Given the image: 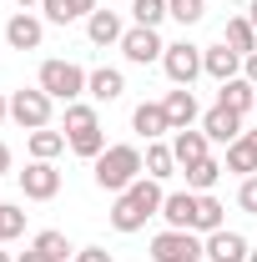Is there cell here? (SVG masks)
I'll use <instances>...</instances> for the list:
<instances>
[{
  "label": "cell",
  "instance_id": "cell-1",
  "mask_svg": "<svg viewBox=\"0 0 257 262\" xmlns=\"http://www.w3.org/2000/svg\"><path fill=\"white\" fill-rule=\"evenodd\" d=\"M136 177H146V166H141V151L131 146V141H121V146H106L96 157V187L111 196H121L136 182Z\"/></svg>",
  "mask_w": 257,
  "mask_h": 262
},
{
  "label": "cell",
  "instance_id": "cell-2",
  "mask_svg": "<svg viewBox=\"0 0 257 262\" xmlns=\"http://www.w3.org/2000/svg\"><path fill=\"white\" fill-rule=\"evenodd\" d=\"M35 86H40L51 101H66V106H71V101H81V91H86V71H81L76 61H46Z\"/></svg>",
  "mask_w": 257,
  "mask_h": 262
},
{
  "label": "cell",
  "instance_id": "cell-3",
  "mask_svg": "<svg viewBox=\"0 0 257 262\" xmlns=\"http://www.w3.org/2000/svg\"><path fill=\"white\" fill-rule=\"evenodd\" d=\"M197 257H207V242H202L197 232L166 227V232L152 237V262H197Z\"/></svg>",
  "mask_w": 257,
  "mask_h": 262
},
{
  "label": "cell",
  "instance_id": "cell-4",
  "mask_svg": "<svg viewBox=\"0 0 257 262\" xmlns=\"http://www.w3.org/2000/svg\"><path fill=\"white\" fill-rule=\"evenodd\" d=\"M51 106H56V101L46 96L40 86H31V91H10V121L26 126V131H40V126H51Z\"/></svg>",
  "mask_w": 257,
  "mask_h": 262
},
{
  "label": "cell",
  "instance_id": "cell-5",
  "mask_svg": "<svg viewBox=\"0 0 257 262\" xmlns=\"http://www.w3.org/2000/svg\"><path fill=\"white\" fill-rule=\"evenodd\" d=\"M161 71H166L177 86H192L197 76H202V46H192V40H177V46H166Z\"/></svg>",
  "mask_w": 257,
  "mask_h": 262
},
{
  "label": "cell",
  "instance_id": "cell-6",
  "mask_svg": "<svg viewBox=\"0 0 257 262\" xmlns=\"http://www.w3.org/2000/svg\"><path fill=\"white\" fill-rule=\"evenodd\" d=\"M121 56H126L131 66H152L166 56V46H161V35L152 31V26H131L126 35H121Z\"/></svg>",
  "mask_w": 257,
  "mask_h": 262
},
{
  "label": "cell",
  "instance_id": "cell-7",
  "mask_svg": "<svg viewBox=\"0 0 257 262\" xmlns=\"http://www.w3.org/2000/svg\"><path fill=\"white\" fill-rule=\"evenodd\" d=\"M40 40H46L40 15H31V10H15V15L5 20V46H10V51H40Z\"/></svg>",
  "mask_w": 257,
  "mask_h": 262
},
{
  "label": "cell",
  "instance_id": "cell-8",
  "mask_svg": "<svg viewBox=\"0 0 257 262\" xmlns=\"http://www.w3.org/2000/svg\"><path fill=\"white\" fill-rule=\"evenodd\" d=\"M20 192L31 196V202H51V196L61 192V171L51 162H31L26 171H20Z\"/></svg>",
  "mask_w": 257,
  "mask_h": 262
},
{
  "label": "cell",
  "instance_id": "cell-9",
  "mask_svg": "<svg viewBox=\"0 0 257 262\" xmlns=\"http://www.w3.org/2000/svg\"><path fill=\"white\" fill-rule=\"evenodd\" d=\"M131 131H136V136H146V141H161V136L172 131L166 106H161V101H141V106L131 111Z\"/></svg>",
  "mask_w": 257,
  "mask_h": 262
},
{
  "label": "cell",
  "instance_id": "cell-10",
  "mask_svg": "<svg viewBox=\"0 0 257 262\" xmlns=\"http://www.w3.org/2000/svg\"><path fill=\"white\" fill-rule=\"evenodd\" d=\"M247 252H252V242L242 237V232H207V257L212 262H247Z\"/></svg>",
  "mask_w": 257,
  "mask_h": 262
},
{
  "label": "cell",
  "instance_id": "cell-11",
  "mask_svg": "<svg viewBox=\"0 0 257 262\" xmlns=\"http://www.w3.org/2000/svg\"><path fill=\"white\" fill-rule=\"evenodd\" d=\"M202 131H207V141L232 146V141L242 136V116H237V111H227V106H212V111L202 116Z\"/></svg>",
  "mask_w": 257,
  "mask_h": 262
},
{
  "label": "cell",
  "instance_id": "cell-12",
  "mask_svg": "<svg viewBox=\"0 0 257 262\" xmlns=\"http://www.w3.org/2000/svg\"><path fill=\"white\" fill-rule=\"evenodd\" d=\"M202 71H207V76L222 86V81H232V76L242 71V56H237L227 40H222V46H207V51H202Z\"/></svg>",
  "mask_w": 257,
  "mask_h": 262
},
{
  "label": "cell",
  "instance_id": "cell-13",
  "mask_svg": "<svg viewBox=\"0 0 257 262\" xmlns=\"http://www.w3.org/2000/svg\"><path fill=\"white\" fill-rule=\"evenodd\" d=\"M217 106L247 116V111H257V86L247 81V76H232V81H222V91H217Z\"/></svg>",
  "mask_w": 257,
  "mask_h": 262
},
{
  "label": "cell",
  "instance_id": "cell-14",
  "mask_svg": "<svg viewBox=\"0 0 257 262\" xmlns=\"http://www.w3.org/2000/svg\"><path fill=\"white\" fill-rule=\"evenodd\" d=\"M86 35H91V46H121L126 26H121L116 10H91V15H86Z\"/></svg>",
  "mask_w": 257,
  "mask_h": 262
},
{
  "label": "cell",
  "instance_id": "cell-15",
  "mask_svg": "<svg viewBox=\"0 0 257 262\" xmlns=\"http://www.w3.org/2000/svg\"><path fill=\"white\" fill-rule=\"evenodd\" d=\"M86 91H91L96 101H121L126 96V76H121L116 66H96V71L86 76Z\"/></svg>",
  "mask_w": 257,
  "mask_h": 262
},
{
  "label": "cell",
  "instance_id": "cell-16",
  "mask_svg": "<svg viewBox=\"0 0 257 262\" xmlns=\"http://www.w3.org/2000/svg\"><path fill=\"white\" fill-rule=\"evenodd\" d=\"M161 217H166V227L192 232V217H197V192H166V202H161Z\"/></svg>",
  "mask_w": 257,
  "mask_h": 262
},
{
  "label": "cell",
  "instance_id": "cell-17",
  "mask_svg": "<svg viewBox=\"0 0 257 262\" xmlns=\"http://www.w3.org/2000/svg\"><path fill=\"white\" fill-rule=\"evenodd\" d=\"M207 146H212V141H207V131H172V157H177V166H192V162H202V157H207Z\"/></svg>",
  "mask_w": 257,
  "mask_h": 262
},
{
  "label": "cell",
  "instance_id": "cell-18",
  "mask_svg": "<svg viewBox=\"0 0 257 262\" xmlns=\"http://www.w3.org/2000/svg\"><path fill=\"white\" fill-rule=\"evenodd\" d=\"M166 116H172V131H187L197 121V96H192V86H177V91H166Z\"/></svg>",
  "mask_w": 257,
  "mask_h": 262
},
{
  "label": "cell",
  "instance_id": "cell-19",
  "mask_svg": "<svg viewBox=\"0 0 257 262\" xmlns=\"http://www.w3.org/2000/svg\"><path fill=\"white\" fill-rule=\"evenodd\" d=\"M146 217H152V212H146L131 192H121V196H116V207H111V227H116V232H141V227H146Z\"/></svg>",
  "mask_w": 257,
  "mask_h": 262
},
{
  "label": "cell",
  "instance_id": "cell-20",
  "mask_svg": "<svg viewBox=\"0 0 257 262\" xmlns=\"http://www.w3.org/2000/svg\"><path fill=\"white\" fill-rule=\"evenodd\" d=\"M40 10H46L51 26H71V20L91 15V10H101V5H96V0H40Z\"/></svg>",
  "mask_w": 257,
  "mask_h": 262
},
{
  "label": "cell",
  "instance_id": "cell-21",
  "mask_svg": "<svg viewBox=\"0 0 257 262\" xmlns=\"http://www.w3.org/2000/svg\"><path fill=\"white\" fill-rule=\"evenodd\" d=\"M31 162H56L66 151V131H51V126H40V131H31Z\"/></svg>",
  "mask_w": 257,
  "mask_h": 262
},
{
  "label": "cell",
  "instance_id": "cell-22",
  "mask_svg": "<svg viewBox=\"0 0 257 262\" xmlns=\"http://www.w3.org/2000/svg\"><path fill=\"white\" fill-rule=\"evenodd\" d=\"M222 171H227V166L217 162V157H202V162H192V166H187V192H212Z\"/></svg>",
  "mask_w": 257,
  "mask_h": 262
},
{
  "label": "cell",
  "instance_id": "cell-23",
  "mask_svg": "<svg viewBox=\"0 0 257 262\" xmlns=\"http://www.w3.org/2000/svg\"><path fill=\"white\" fill-rule=\"evenodd\" d=\"M222 40L232 46V51H237V56H252V51H257V26L247 20V15H237V20H227Z\"/></svg>",
  "mask_w": 257,
  "mask_h": 262
},
{
  "label": "cell",
  "instance_id": "cell-24",
  "mask_svg": "<svg viewBox=\"0 0 257 262\" xmlns=\"http://www.w3.org/2000/svg\"><path fill=\"white\" fill-rule=\"evenodd\" d=\"M227 171H237V177H257V146L247 141V136H237L232 146H227Z\"/></svg>",
  "mask_w": 257,
  "mask_h": 262
},
{
  "label": "cell",
  "instance_id": "cell-25",
  "mask_svg": "<svg viewBox=\"0 0 257 262\" xmlns=\"http://www.w3.org/2000/svg\"><path fill=\"white\" fill-rule=\"evenodd\" d=\"M192 232H222V202L212 192H197V217H192Z\"/></svg>",
  "mask_w": 257,
  "mask_h": 262
},
{
  "label": "cell",
  "instance_id": "cell-26",
  "mask_svg": "<svg viewBox=\"0 0 257 262\" xmlns=\"http://www.w3.org/2000/svg\"><path fill=\"white\" fill-rule=\"evenodd\" d=\"M141 166H146V177L166 182V177H172V166H177V157H172V146H166V141H146V157H141Z\"/></svg>",
  "mask_w": 257,
  "mask_h": 262
},
{
  "label": "cell",
  "instance_id": "cell-27",
  "mask_svg": "<svg viewBox=\"0 0 257 262\" xmlns=\"http://www.w3.org/2000/svg\"><path fill=\"white\" fill-rule=\"evenodd\" d=\"M31 247H35V252H46V257H51V262H66V257H71V252H76V247L66 242V232H56V227L35 232V242H31Z\"/></svg>",
  "mask_w": 257,
  "mask_h": 262
},
{
  "label": "cell",
  "instance_id": "cell-28",
  "mask_svg": "<svg viewBox=\"0 0 257 262\" xmlns=\"http://www.w3.org/2000/svg\"><path fill=\"white\" fill-rule=\"evenodd\" d=\"M96 106H86V101H71L66 106V136H81V131H96Z\"/></svg>",
  "mask_w": 257,
  "mask_h": 262
},
{
  "label": "cell",
  "instance_id": "cell-29",
  "mask_svg": "<svg viewBox=\"0 0 257 262\" xmlns=\"http://www.w3.org/2000/svg\"><path fill=\"white\" fill-rule=\"evenodd\" d=\"M66 141H71V151H76V157H86V162H96L101 151H106V131H81V136H66Z\"/></svg>",
  "mask_w": 257,
  "mask_h": 262
},
{
  "label": "cell",
  "instance_id": "cell-30",
  "mask_svg": "<svg viewBox=\"0 0 257 262\" xmlns=\"http://www.w3.org/2000/svg\"><path fill=\"white\" fill-rule=\"evenodd\" d=\"M131 15H136V26H152L157 31L172 10H166V0H131Z\"/></svg>",
  "mask_w": 257,
  "mask_h": 262
},
{
  "label": "cell",
  "instance_id": "cell-31",
  "mask_svg": "<svg viewBox=\"0 0 257 262\" xmlns=\"http://www.w3.org/2000/svg\"><path fill=\"white\" fill-rule=\"evenodd\" d=\"M20 232H26V212L10 207V202H0V242H15Z\"/></svg>",
  "mask_w": 257,
  "mask_h": 262
},
{
  "label": "cell",
  "instance_id": "cell-32",
  "mask_svg": "<svg viewBox=\"0 0 257 262\" xmlns=\"http://www.w3.org/2000/svg\"><path fill=\"white\" fill-rule=\"evenodd\" d=\"M166 10H172V20H182V26H197V20L207 15V0H166Z\"/></svg>",
  "mask_w": 257,
  "mask_h": 262
},
{
  "label": "cell",
  "instance_id": "cell-33",
  "mask_svg": "<svg viewBox=\"0 0 257 262\" xmlns=\"http://www.w3.org/2000/svg\"><path fill=\"white\" fill-rule=\"evenodd\" d=\"M237 207L257 217V177H242V187H237Z\"/></svg>",
  "mask_w": 257,
  "mask_h": 262
},
{
  "label": "cell",
  "instance_id": "cell-34",
  "mask_svg": "<svg viewBox=\"0 0 257 262\" xmlns=\"http://www.w3.org/2000/svg\"><path fill=\"white\" fill-rule=\"evenodd\" d=\"M76 262H111V252H106V247H81Z\"/></svg>",
  "mask_w": 257,
  "mask_h": 262
},
{
  "label": "cell",
  "instance_id": "cell-35",
  "mask_svg": "<svg viewBox=\"0 0 257 262\" xmlns=\"http://www.w3.org/2000/svg\"><path fill=\"white\" fill-rule=\"evenodd\" d=\"M242 76H247V81L257 86V51H252V56H242Z\"/></svg>",
  "mask_w": 257,
  "mask_h": 262
},
{
  "label": "cell",
  "instance_id": "cell-36",
  "mask_svg": "<svg viewBox=\"0 0 257 262\" xmlns=\"http://www.w3.org/2000/svg\"><path fill=\"white\" fill-rule=\"evenodd\" d=\"M15 262H51V257H46V252H35V247H31V252H20Z\"/></svg>",
  "mask_w": 257,
  "mask_h": 262
},
{
  "label": "cell",
  "instance_id": "cell-37",
  "mask_svg": "<svg viewBox=\"0 0 257 262\" xmlns=\"http://www.w3.org/2000/svg\"><path fill=\"white\" fill-rule=\"evenodd\" d=\"M5 171H10V146L0 141V177H5Z\"/></svg>",
  "mask_w": 257,
  "mask_h": 262
},
{
  "label": "cell",
  "instance_id": "cell-38",
  "mask_svg": "<svg viewBox=\"0 0 257 262\" xmlns=\"http://www.w3.org/2000/svg\"><path fill=\"white\" fill-rule=\"evenodd\" d=\"M5 116H10V96H0V121H5Z\"/></svg>",
  "mask_w": 257,
  "mask_h": 262
},
{
  "label": "cell",
  "instance_id": "cell-39",
  "mask_svg": "<svg viewBox=\"0 0 257 262\" xmlns=\"http://www.w3.org/2000/svg\"><path fill=\"white\" fill-rule=\"evenodd\" d=\"M15 5H20V10H31V5H40V0H15Z\"/></svg>",
  "mask_w": 257,
  "mask_h": 262
},
{
  "label": "cell",
  "instance_id": "cell-40",
  "mask_svg": "<svg viewBox=\"0 0 257 262\" xmlns=\"http://www.w3.org/2000/svg\"><path fill=\"white\" fill-rule=\"evenodd\" d=\"M242 136H247V141H252V146H257V131H242Z\"/></svg>",
  "mask_w": 257,
  "mask_h": 262
},
{
  "label": "cell",
  "instance_id": "cell-41",
  "mask_svg": "<svg viewBox=\"0 0 257 262\" xmlns=\"http://www.w3.org/2000/svg\"><path fill=\"white\" fill-rule=\"evenodd\" d=\"M0 262H15V257H10V252H0Z\"/></svg>",
  "mask_w": 257,
  "mask_h": 262
},
{
  "label": "cell",
  "instance_id": "cell-42",
  "mask_svg": "<svg viewBox=\"0 0 257 262\" xmlns=\"http://www.w3.org/2000/svg\"><path fill=\"white\" fill-rule=\"evenodd\" d=\"M247 262H257V247H252V252H247Z\"/></svg>",
  "mask_w": 257,
  "mask_h": 262
},
{
  "label": "cell",
  "instance_id": "cell-43",
  "mask_svg": "<svg viewBox=\"0 0 257 262\" xmlns=\"http://www.w3.org/2000/svg\"><path fill=\"white\" fill-rule=\"evenodd\" d=\"M247 10H252V15H257V0H252V5H247Z\"/></svg>",
  "mask_w": 257,
  "mask_h": 262
},
{
  "label": "cell",
  "instance_id": "cell-44",
  "mask_svg": "<svg viewBox=\"0 0 257 262\" xmlns=\"http://www.w3.org/2000/svg\"><path fill=\"white\" fill-rule=\"evenodd\" d=\"M247 20H252V26H257V15H247Z\"/></svg>",
  "mask_w": 257,
  "mask_h": 262
}]
</instances>
